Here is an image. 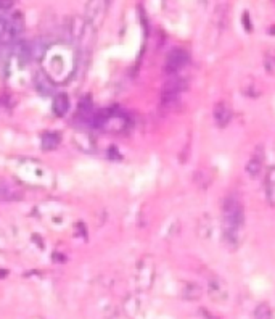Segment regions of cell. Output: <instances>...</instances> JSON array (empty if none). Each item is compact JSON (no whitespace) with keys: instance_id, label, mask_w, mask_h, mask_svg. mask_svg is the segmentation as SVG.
Listing matches in <instances>:
<instances>
[{"instance_id":"obj_11","label":"cell","mask_w":275,"mask_h":319,"mask_svg":"<svg viewBox=\"0 0 275 319\" xmlns=\"http://www.w3.org/2000/svg\"><path fill=\"white\" fill-rule=\"evenodd\" d=\"M209 297L214 298L216 301H222L227 298V289L225 284L220 279L209 281Z\"/></svg>"},{"instance_id":"obj_4","label":"cell","mask_w":275,"mask_h":319,"mask_svg":"<svg viewBox=\"0 0 275 319\" xmlns=\"http://www.w3.org/2000/svg\"><path fill=\"white\" fill-rule=\"evenodd\" d=\"M92 124L95 128H100L107 132H124L129 126L128 118L123 113L118 112H98L95 113Z\"/></svg>"},{"instance_id":"obj_14","label":"cell","mask_w":275,"mask_h":319,"mask_svg":"<svg viewBox=\"0 0 275 319\" xmlns=\"http://www.w3.org/2000/svg\"><path fill=\"white\" fill-rule=\"evenodd\" d=\"M60 145V134L56 132H44L42 134V149L44 150H54Z\"/></svg>"},{"instance_id":"obj_3","label":"cell","mask_w":275,"mask_h":319,"mask_svg":"<svg viewBox=\"0 0 275 319\" xmlns=\"http://www.w3.org/2000/svg\"><path fill=\"white\" fill-rule=\"evenodd\" d=\"M70 36L77 55H89L97 40V28L84 17H73L70 19Z\"/></svg>"},{"instance_id":"obj_1","label":"cell","mask_w":275,"mask_h":319,"mask_svg":"<svg viewBox=\"0 0 275 319\" xmlns=\"http://www.w3.org/2000/svg\"><path fill=\"white\" fill-rule=\"evenodd\" d=\"M42 71L54 84L70 81L77 66V52L68 44H55L47 47L40 56Z\"/></svg>"},{"instance_id":"obj_2","label":"cell","mask_w":275,"mask_h":319,"mask_svg":"<svg viewBox=\"0 0 275 319\" xmlns=\"http://www.w3.org/2000/svg\"><path fill=\"white\" fill-rule=\"evenodd\" d=\"M243 208L235 198H227L222 205V240L227 247L237 248L241 242L243 234Z\"/></svg>"},{"instance_id":"obj_9","label":"cell","mask_w":275,"mask_h":319,"mask_svg":"<svg viewBox=\"0 0 275 319\" xmlns=\"http://www.w3.org/2000/svg\"><path fill=\"white\" fill-rule=\"evenodd\" d=\"M71 108V103H70V97L66 95V94H56L54 97V100H52V110H54V113L56 116H65V114L70 112Z\"/></svg>"},{"instance_id":"obj_17","label":"cell","mask_w":275,"mask_h":319,"mask_svg":"<svg viewBox=\"0 0 275 319\" xmlns=\"http://www.w3.org/2000/svg\"><path fill=\"white\" fill-rule=\"evenodd\" d=\"M185 298H188V300H195V298H198L200 297V287L198 285H195V284H188L187 287H185Z\"/></svg>"},{"instance_id":"obj_7","label":"cell","mask_w":275,"mask_h":319,"mask_svg":"<svg viewBox=\"0 0 275 319\" xmlns=\"http://www.w3.org/2000/svg\"><path fill=\"white\" fill-rule=\"evenodd\" d=\"M188 63V54L182 49H174L171 54L167 55V61H166V70L169 73H179L185 68Z\"/></svg>"},{"instance_id":"obj_18","label":"cell","mask_w":275,"mask_h":319,"mask_svg":"<svg viewBox=\"0 0 275 319\" xmlns=\"http://www.w3.org/2000/svg\"><path fill=\"white\" fill-rule=\"evenodd\" d=\"M17 0H0V12H7V10L13 8Z\"/></svg>"},{"instance_id":"obj_12","label":"cell","mask_w":275,"mask_h":319,"mask_svg":"<svg viewBox=\"0 0 275 319\" xmlns=\"http://www.w3.org/2000/svg\"><path fill=\"white\" fill-rule=\"evenodd\" d=\"M264 184H266L267 202L271 203V205H275V166H272V168L267 171L266 179H264Z\"/></svg>"},{"instance_id":"obj_10","label":"cell","mask_w":275,"mask_h":319,"mask_svg":"<svg viewBox=\"0 0 275 319\" xmlns=\"http://www.w3.org/2000/svg\"><path fill=\"white\" fill-rule=\"evenodd\" d=\"M213 116H214V119H216V123H218L220 128H224V126H227V124H229V121H230L232 112H230V108H229V105H227V103L219 102V103H216V105H214Z\"/></svg>"},{"instance_id":"obj_6","label":"cell","mask_w":275,"mask_h":319,"mask_svg":"<svg viewBox=\"0 0 275 319\" xmlns=\"http://www.w3.org/2000/svg\"><path fill=\"white\" fill-rule=\"evenodd\" d=\"M137 284L140 289H150L155 279V263L151 258H144L137 266V274H135Z\"/></svg>"},{"instance_id":"obj_15","label":"cell","mask_w":275,"mask_h":319,"mask_svg":"<svg viewBox=\"0 0 275 319\" xmlns=\"http://www.w3.org/2000/svg\"><path fill=\"white\" fill-rule=\"evenodd\" d=\"M255 319H272L271 306H269L267 303H261V305H257V308L255 310Z\"/></svg>"},{"instance_id":"obj_5","label":"cell","mask_w":275,"mask_h":319,"mask_svg":"<svg viewBox=\"0 0 275 319\" xmlns=\"http://www.w3.org/2000/svg\"><path fill=\"white\" fill-rule=\"evenodd\" d=\"M110 5L111 0H87L86 8H84V18L98 29L107 18Z\"/></svg>"},{"instance_id":"obj_16","label":"cell","mask_w":275,"mask_h":319,"mask_svg":"<svg viewBox=\"0 0 275 319\" xmlns=\"http://www.w3.org/2000/svg\"><path fill=\"white\" fill-rule=\"evenodd\" d=\"M203 231L206 232V237H209L211 234H213V221L208 218V214H204V218L200 219V223H198V232L200 235L203 234Z\"/></svg>"},{"instance_id":"obj_13","label":"cell","mask_w":275,"mask_h":319,"mask_svg":"<svg viewBox=\"0 0 275 319\" xmlns=\"http://www.w3.org/2000/svg\"><path fill=\"white\" fill-rule=\"evenodd\" d=\"M13 44L12 33H10L8 17H0V47Z\"/></svg>"},{"instance_id":"obj_8","label":"cell","mask_w":275,"mask_h":319,"mask_svg":"<svg viewBox=\"0 0 275 319\" xmlns=\"http://www.w3.org/2000/svg\"><path fill=\"white\" fill-rule=\"evenodd\" d=\"M262 165H264V149L257 147L255 151H253L250 160L246 161V166H245L246 174L253 177V179H256V177H259V174H261Z\"/></svg>"}]
</instances>
